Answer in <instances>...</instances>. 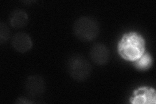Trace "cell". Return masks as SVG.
<instances>
[{"label": "cell", "instance_id": "4", "mask_svg": "<svg viewBox=\"0 0 156 104\" xmlns=\"http://www.w3.org/2000/svg\"><path fill=\"white\" fill-rule=\"evenodd\" d=\"M25 92L29 98L41 97L46 91V83L44 78L38 75L29 76L25 82Z\"/></svg>", "mask_w": 156, "mask_h": 104}, {"label": "cell", "instance_id": "10", "mask_svg": "<svg viewBox=\"0 0 156 104\" xmlns=\"http://www.w3.org/2000/svg\"><path fill=\"white\" fill-rule=\"evenodd\" d=\"M11 36V31L6 23L2 22L0 23V43L3 44L7 42Z\"/></svg>", "mask_w": 156, "mask_h": 104}, {"label": "cell", "instance_id": "9", "mask_svg": "<svg viewBox=\"0 0 156 104\" xmlns=\"http://www.w3.org/2000/svg\"><path fill=\"white\" fill-rule=\"evenodd\" d=\"M154 59L152 55L148 52H145L136 60L131 62L134 68L139 71H146L153 65Z\"/></svg>", "mask_w": 156, "mask_h": 104}, {"label": "cell", "instance_id": "8", "mask_svg": "<svg viewBox=\"0 0 156 104\" xmlns=\"http://www.w3.org/2000/svg\"><path fill=\"white\" fill-rule=\"evenodd\" d=\"M9 23L15 29H20L27 26L29 21L28 14L26 12L20 9H17L12 12L9 16Z\"/></svg>", "mask_w": 156, "mask_h": 104}, {"label": "cell", "instance_id": "5", "mask_svg": "<svg viewBox=\"0 0 156 104\" xmlns=\"http://www.w3.org/2000/svg\"><path fill=\"white\" fill-rule=\"evenodd\" d=\"M132 104H155L156 91L150 87H140L135 90L129 98Z\"/></svg>", "mask_w": 156, "mask_h": 104}, {"label": "cell", "instance_id": "7", "mask_svg": "<svg viewBox=\"0 0 156 104\" xmlns=\"http://www.w3.org/2000/svg\"><path fill=\"white\" fill-rule=\"evenodd\" d=\"M11 43L13 48L21 53L28 52L33 47V41L30 36L23 32H18L14 34Z\"/></svg>", "mask_w": 156, "mask_h": 104}, {"label": "cell", "instance_id": "6", "mask_svg": "<svg viewBox=\"0 0 156 104\" xmlns=\"http://www.w3.org/2000/svg\"><path fill=\"white\" fill-rule=\"evenodd\" d=\"M90 57L97 65H105L109 61V49L104 44L96 43L91 47Z\"/></svg>", "mask_w": 156, "mask_h": 104}, {"label": "cell", "instance_id": "3", "mask_svg": "<svg viewBox=\"0 0 156 104\" xmlns=\"http://www.w3.org/2000/svg\"><path fill=\"white\" fill-rule=\"evenodd\" d=\"M67 70L69 75L74 80L83 81L90 76L92 66L89 61L83 56L75 54L68 59Z\"/></svg>", "mask_w": 156, "mask_h": 104}, {"label": "cell", "instance_id": "2", "mask_svg": "<svg viewBox=\"0 0 156 104\" xmlns=\"http://www.w3.org/2000/svg\"><path fill=\"white\" fill-rule=\"evenodd\" d=\"M74 35L80 41L89 42L94 40L100 33L99 23L89 16H82L75 21L73 26Z\"/></svg>", "mask_w": 156, "mask_h": 104}, {"label": "cell", "instance_id": "1", "mask_svg": "<svg viewBox=\"0 0 156 104\" xmlns=\"http://www.w3.org/2000/svg\"><path fill=\"white\" fill-rule=\"evenodd\" d=\"M117 51L124 60L133 62L146 52V41L143 35L136 31L125 33L119 41Z\"/></svg>", "mask_w": 156, "mask_h": 104}]
</instances>
